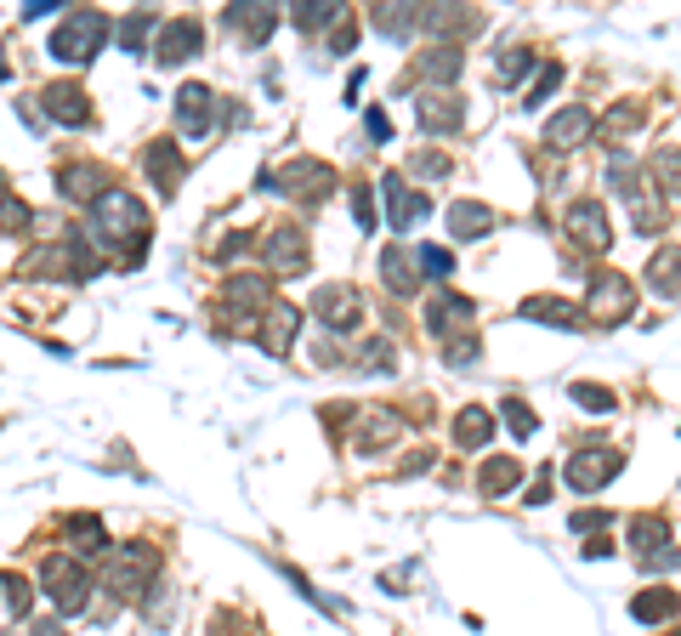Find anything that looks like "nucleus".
<instances>
[{
  "mask_svg": "<svg viewBox=\"0 0 681 636\" xmlns=\"http://www.w3.org/2000/svg\"><path fill=\"white\" fill-rule=\"evenodd\" d=\"M608 523H614V512H573L568 517L573 534H596V528H608Z\"/></svg>",
  "mask_w": 681,
  "mask_h": 636,
  "instance_id": "46",
  "label": "nucleus"
},
{
  "mask_svg": "<svg viewBox=\"0 0 681 636\" xmlns=\"http://www.w3.org/2000/svg\"><path fill=\"white\" fill-rule=\"evenodd\" d=\"M381 199H387V222H392V234L415 227L426 211H432V199H426L420 188H409L403 176H387V183H381Z\"/></svg>",
  "mask_w": 681,
  "mask_h": 636,
  "instance_id": "15",
  "label": "nucleus"
},
{
  "mask_svg": "<svg viewBox=\"0 0 681 636\" xmlns=\"http://www.w3.org/2000/svg\"><path fill=\"white\" fill-rule=\"evenodd\" d=\"M415 267H420V262H409L403 250H387V257H381V278L392 285V296H415V285H420Z\"/></svg>",
  "mask_w": 681,
  "mask_h": 636,
  "instance_id": "35",
  "label": "nucleus"
},
{
  "mask_svg": "<svg viewBox=\"0 0 681 636\" xmlns=\"http://www.w3.org/2000/svg\"><path fill=\"white\" fill-rule=\"evenodd\" d=\"M545 495H551V477H534V489H528V506H545Z\"/></svg>",
  "mask_w": 681,
  "mask_h": 636,
  "instance_id": "52",
  "label": "nucleus"
},
{
  "mask_svg": "<svg viewBox=\"0 0 681 636\" xmlns=\"http://www.w3.org/2000/svg\"><path fill=\"white\" fill-rule=\"evenodd\" d=\"M619 454L614 449H579V454H568V466H563V483L573 495H596L602 483H614L619 477Z\"/></svg>",
  "mask_w": 681,
  "mask_h": 636,
  "instance_id": "8",
  "label": "nucleus"
},
{
  "mask_svg": "<svg viewBox=\"0 0 681 636\" xmlns=\"http://www.w3.org/2000/svg\"><path fill=\"white\" fill-rule=\"evenodd\" d=\"M244 250H250V234H234V239L216 245V262H234V257H244Z\"/></svg>",
  "mask_w": 681,
  "mask_h": 636,
  "instance_id": "49",
  "label": "nucleus"
},
{
  "mask_svg": "<svg viewBox=\"0 0 681 636\" xmlns=\"http://www.w3.org/2000/svg\"><path fill=\"white\" fill-rule=\"evenodd\" d=\"M313 319L330 329V336H346V329L364 324V301H358V290H346V285H318L313 290Z\"/></svg>",
  "mask_w": 681,
  "mask_h": 636,
  "instance_id": "7",
  "label": "nucleus"
},
{
  "mask_svg": "<svg viewBox=\"0 0 681 636\" xmlns=\"http://www.w3.org/2000/svg\"><path fill=\"white\" fill-rule=\"evenodd\" d=\"M40 585H46V597H52L58 614H86V602H91V569L80 563V557H46V569H40Z\"/></svg>",
  "mask_w": 681,
  "mask_h": 636,
  "instance_id": "3",
  "label": "nucleus"
},
{
  "mask_svg": "<svg viewBox=\"0 0 681 636\" xmlns=\"http://www.w3.org/2000/svg\"><path fill=\"white\" fill-rule=\"evenodd\" d=\"M227 23H234L250 46H267V35L279 29V12L273 7H227Z\"/></svg>",
  "mask_w": 681,
  "mask_h": 636,
  "instance_id": "29",
  "label": "nucleus"
},
{
  "mask_svg": "<svg viewBox=\"0 0 681 636\" xmlns=\"http://www.w3.org/2000/svg\"><path fill=\"white\" fill-rule=\"evenodd\" d=\"M471 319H477V301L471 296L432 290V301H426V329H432L438 341H454V329H466Z\"/></svg>",
  "mask_w": 681,
  "mask_h": 636,
  "instance_id": "11",
  "label": "nucleus"
},
{
  "mask_svg": "<svg viewBox=\"0 0 681 636\" xmlns=\"http://www.w3.org/2000/svg\"><path fill=\"white\" fill-rule=\"evenodd\" d=\"M420 12L426 7H375V29H381L387 40H409L420 29Z\"/></svg>",
  "mask_w": 681,
  "mask_h": 636,
  "instance_id": "32",
  "label": "nucleus"
},
{
  "mask_svg": "<svg viewBox=\"0 0 681 636\" xmlns=\"http://www.w3.org/2000/svg\"><path fill=\"white\" fill-rule=\"evenodd\" d=\"M352 216H358L364 234H375V188H352Z\"/></svg>",
  "mask_w": 681,
  "mask_h": 636,
  "instance_id": "45",
  "label": "nucleus"
},
{
  "mask_svg": "<svg viewBox=\"0 0 681 636\" xmlns=\"http://www.w3.org/2000/svg\"><path fill=\"white\" fill-rule=\"evenodd\" d=\"M114 35V23H109V12H97V7H80V12H68L63 23H58V35H52V58L58 63H91L97 52H103V40Z\"/></svg>",
  "mask_w": 681,
  "mask_h": 636,
  "instance_id": "2",
  "label": "nucleus"
},
{
  "mask_svg": "<svg viewBox=\"0 0 681 636\" xmlns=\"http://www.w3.org/2000/svg\"><path fill=\"white\" fill-rule=\"evenodd\" d=\"M262 188H267V194H290V199H301V205H318V199H330V188H336V165L295 160V165H285L279 176L267 171Z\"/></svg>",
  "mask_w": 681,
  "mask_h": 636,
  "instance_id": "4",
  "label": "nucleus"
},
{
  "mask_svg": "<svg viewBox=\"0 0 681 636\" xmlns=\"http://www.w3.org/2000/svg\"><path fill=\"white\" fill-rule=\"evenodd\" d=\"M148 35H160V17H154V12H131L125 23H114V40H119V46H131V52H142V40H148Z\"/></svg>",
  "mask_w": 681,
  "mask_h": 636,
  "instance_id": "36",
  "label": "nucleus"
},
{
  "mask_svg": "<svg viewBox=\"0 0 681 636\" xmlns=\"http://www.w3.org/2000/svg\"><path fill=\"white\" fill-rule=\"evenodd\" d=\"M415 262H420V273H438V278L454 273V257H449L443 245H420V250H415Z\"/></svg>",
  "mask_w": 681,
  "mask_h": 636,
  "instance_id": "42",
  "label": "nucleus"
},
{
  "mask_svg": "<svg viewBox=\"0 0 681 636\" xmlns=\"http://www.w3.org/2000/svg\"><path fill=\"white\" fill-rule=\"evenodd\" d=\"M114 183H109V171L103 165H68L63 171V199H74V205H97Z\"/></svg>",
  "mask_w": 681,
  "mask_h": 636,
  "instance_id": "22",
  "label": "nucleus"
},
{
  "mask_svg": "<svg viewBox=\"0 0 681 636\" xmlns=\"http://www.w3.org/2000/svg\"><path fill=\"white\" fill-rule=\"evenodd\" d=\"M216 109H222V97H216L211 86H199V80L176 91V125H182V137L205 142V137L216 132Z\"/></svg>",
  "mask_w": 681,
  "mask_h": 636,
  "instance_id": "10",
  "label": "nucleus"
},
{
  "mask_svg": "<svg viewBox=\"0 0 681 636\" xmlns=\"http://www.w3.org/2000/svg\"><path fill=\"white\" fill-rule=\"evenodd\" d=\"M364 132H369L375 142H392V120H387V109H369V120H364Z\"/></svg>",
  "mask_w": 681,
  "mask_h": 636,
  "instance_id": "48",
  "label": "nucleus"
},
{
  "mask_svg": "<svg viewBox=\"0 0 681 636\" xmlns=\"http://www.w3.org/2000/svg\"><path fill=\"white\" fill-rule=\"evenodd\" d=\"M585 137H591V109H585V103H573V109H563V114H551V125H545V148H557V154L579 148Z\"/></svg>",
  "mask_w": 681,
  "mask_h": 636,
  "instance_id": "21",
  "label": "nucleus"
},
{
  "mask_svg": "<svg viewBox=\"0 0 681 636\" xmlns=\"http://www.w3.org/2000/svg\"><path fill=\"white\" fill-rule=\"evenodd\" d=\"M227 308H234V313H244L250 324H256V319L267 313V278H250V273L227 278Z\"/></svg>",
  "mask_w": 681,
  "mask_h": 636,
  "instance_id": "26",
  "label": "nucleus"
},
{
  "mask_svg": "<svg viewBox=\"0 0 681 636\" xmlns=\"http://www.w3.org/2000/svg\"><path fill=\"white\" fill-rule=\"evenodd\" d=\"M653 176H659V188L681 194V148H659L653 154Z\"/></svg>",
  "mask_w": 681,
  "mask_h": 636,
  "instance_id": "40",
  "label": "nucleus"
},
{
  "mask_svg": "<svg viewBox=\"0 0 681 636\" xmlns=\"http://www.w3.org/2000/svg\"><path fill=\"white\" fill-rule=\"evenodd\" d=\"M676 636H681V631H676Z\"/></svg>",
  "mask_w": 681,
  "mask_h": 636,
  "instance_id": "53",
  "label": "nucleus"
},
{
  "mask_svg": "<svg viewBox=\"0 0 681 636\" xmlns=\"http://www.w3.org/2000/svg\"><path fill=\"white\" fill-rule=\"evenodd\" d=\"M461 68H466L461 46H432V52H420V74H426V80H438V86L461 80Z\"/></svg>",
  "mask_w": 681,
  "mask_h": 636,
  "instance_id": "31",
  "label": "nucleus"
},
{
  "mask_svg": "<svg viewBox=\"0 0 681 636\" xmlns=\"http://www.w3.org/2000/svg\"><path fill=\"white\" fill-rule=\"evenodd\" d=\"M29 636H68V631H63V620H35Z\"/></svg>",
  "mask_w": 681,
  "mask_h": 636,
  "instance_id": "51",
  "label": "nucleus"
},
{
  "mask_svg": "<svg viewBox=\"0 0 681 636\" xmlns=\"http://www.w3.org/2000/svg\"><path fill=\"white\" fill-rule=\"evenodd\" d=\"M301 267H307V234H301L295 222L273 227V234H267V273H279V278H295Z\"/></svg>",
  "mask_w": 681,
  "mask_h": 636,
  "instance_id": "14",
  "label": "nucleus"
},
{
  "mask_svg": "<svg viewBox=\"0 0 681 636\" xmlns=\"http://www.w3.org/2000/svg\"><path fill=\"white\" fill-rule=\"evenodd\" d=\"M557 80H563V63H540V74H534V86L522 91V109H540L551 91H557Z\"/></svg>",
  "mask_w": 681,
  "mask_h": 636,
  "instance_id": "38",
  "label": "nucleus"
},
{
  "mask_svg": "<svg viewBox=\"0 0 681 636\" xmlns=\"http://www.w3.org/2000/svg\"><path fill=\"white\" fill-rule=\"evenodd\" d=\"M154 574H160V551H148V546H119V551H109V591H114V597H142Z\"/></svg>",
  "mask_w": 681,
  "mask_h": 636,
  "instance_id": "5",
  "label": "nucleus"
},
{
  "mask_svg": "<svg viewBox=\"0 0 681 636\" xmlns=\"http://www.w3.org/2000/svg\"><path fill=\"white\" fill-rule=\"evenodd\" d=\"M415 109H420V125L432 137H449V132H461V125H466V97H454V91H426Z\"/></svg>",
  "mask_w": 681,
  "mask_h": 636,
  "instance_id": "16",
  "label": "nucleus"
},
{
  "mask_svg": "<svg viewBox=\"0 0 681 636\" xmlns=\"http://www.w3.org/2000/svg\"><path fill=\"white\" fill-rule=\"evenodd\" d=\"M568 398L579 403V410H596V415H614V392L608 387H591V381H573V387H568Z\"/></svg>",
  "mask_w": 681,
  "mask_h": 636,
  "instance_id": "37",
  "label": "nucleus"
},
{
  "mask_svg": "<svg viewBox=\"0 0 681 636\" xmlns=\"http://www.w3.org/2000/svg\"><path fill=\"white\" fill-rule=\"evenodd\" d=\"M415 171H420V176H443V171H449V160L426 148V154H415Z\"/></svg>",
  "mask_w": 681,
  "mask_h": 636,
  "instance_id": "50",
  "label": "nucleus"
},
{
  "mask_svg": "<svg viewBox=\"0 0 681 636\" xmlns=\"http://www.w3.org/2000/svg\"><path fill=\"white\" fill-rule=\"evenodd\" d=\"M295 329H301V313L279 301V308H267V319H262V329H256V347L273 352V359H285V352L295 347Z\"/></svg>",
  "mask_w": 681,
  "mask_h": 636,
  "instance_id": "19",
  "label": "nucleus"
},
{
  "mask_svg": "<svg viewBox=\"0 0 681 636\" xmlns=\"http://www.w3.org/2000/svg\"><path fill=\"white\" fill-rule=\"evenodd\" d=\"M346 364L358 370V375H381V370H392V364H398V347H392L387 336H364L358 347L346 352Z\"/></svg>",
  "mask_w": 681,
  "mask_h": 636,
  "instance_id": "30",
  "label": "nucleus"
},
{
  "mask_svg": "<svg viewBox=\"0 0 681 636\" xmlns=\"http://www.w3.org/2000/svg\"><path fill=\"white\" fill-rule=\"evenodd\" d=\"M670 540V523L665 517H653V512H642L636 523H630V546H636L642 557H659V546Z\"/></svg>",
  "mask_w": 681,
  "mask_h": 636,
  "instance_id": "34",
  "label": "nucleus"
},
{
  "mask_svg": "<svg viewBox=\"0 0 681 636\" xmlns=\"http://www.w3.org/2000/svg\"><path fill=\"white\" fill-rule=\"evenodd\" d=\"M477 352H483V347H477V336H454V341H443V364H449V370H461V364L477 359Z\"/></svg>",
  "mask_w": 681,
  "mask_h": 636,
  "instance_id": "43",
  "label": "nucleus"
},
{
  "mask_svg": "<svg viewBox=\"0 0 681 636\" xmlns=\"http://www.w3.org/2000/svg\"><path fill=\"white\" fill-rule=\"evenodd\" d=\"M563 227H568V239H573V245H585V250H602V245L614 239V227H608V211H602V199H579V205H568Z\"/></svg>",
  "mask_w": 681,
  "mask_h": 636,
  "instance_id": "13",
  "label": "nucleus"
},
{
  "mask_svg": "<svg viewBox=\"0 0 681 636\" xmlns=\"http://www.w3.org/2000/svg\"><path fill=\"white\" fill-rule=\"evenodd\" d=\"M398 432H403V421H398V410H358V454H381L387 444H398Z\"/></svg>",
  "mask_w": 681,
  "mask_h": 636,
  "instance_id": "20",
  "label": "nucleus"
},
{
  "mask_svg": "<svg viewBox=\"0 0 681 636\" xmlns=\"http://www.w3.org/2000/svg\"><path fill=\"white\" fill-rule=\"evenodd\" d=\"M534 68V52H522V46H506V58H500V80H517V74H528Z\"/></svg>",
  "mask_w": 681,
  "mask_h": 636,
  "instance_id": "44",
  "label": "nucleus"
},
{
  "mask_svg": "<svg viewBox=\"0 0 681 636\" xmlns=\"http://www.w3.org/2000/svg\"><path fill=\"white\" fill-rule=\"evenodd\" d=\"M91 239L103 250H114L119 262H142V250H148V205L137 194H125V188H109L91 205Z\"/></svg>",
  "mask_w": 681,
  "mask_h": 636,
  "instance_id": "1",
  "label": "nucleus"
},
{
  "mask_svg": "<svg viewBox=\"0 0 681 636\" xmlns=\"http://www.w3.org/2000/svg\"><path fill=\"white\" fill-rule=\"evenodd\" d=\"M40 109L52 114L58 125H74V132H80V125H91V103H86V91H80V86H68V80L46 86V91H40Z\"/></svg>",
  "mask_w": 681,
  "mask_h": 636,
  "instance_id": "17",
  "label": "nucleus"
},
{
  "mask_svg": "<svg viewBox=\"0 0 681 636\" xmlns=\"http://www.w3.org/2000/svg\"><path fill=\"white\" fill-rule=\"evenodd\" d=\"M148 176H154V183H160V194L171 199L176 188H182V176H188V165H182V148H176V142H154V148H148Z\"/></svg>",
  "mask_w": 681,
  "mask_h": 636,
  "instance_id": "23",
  "label": "nucleus"
},
{
  "mask_svg": "<svg viewBox=\"0 0 681 636\" xmlns=\"http://www.w3.org/2000/svg\"><path fill=\"white\" fill-rule=\"evenodd\" d=\"M199 46H205V23L199 17H171V23H160V35H154L148 52L160 58V68H176V63H188Z\"/></svg>",
  "mask_w": 681,
  "mask_h": 636,
  "instance_id": "9",
  "label": "nucleus"
},
{
  "mask_svg": "<svg viewBox=\"0 0 681 636\" xmlns=\"http://www.w3.org/2000/svg\"><path fill=\"white\" fill-rule=\"evenodd\" d=\"M528 324H551V329H585V308H573L563 296H528L517 308Z\"/></svg>",
  "mask_w": 681,
  "mask_h": 636,
  "instance_id": "18",
  "label": "nucleus"
},
{
  "mask_svg": "<svg viewBox=\"0 0 681 636\" xmlns=\"http://www.w3.org/2000/svg\"><path fill=\"white\" fill-rule=\"evenodd\" d=\"M647 285H653V296H665V301L681 296V245H659V250H653Z\"/></svg>",
  "mask_w": 681,
  "mask_h": 636,
  "instance_id": "24",
  "label": "nucleus"
},
{
  "mask_svg": "<svg viewBox=\"0 0 681 636\" xmlns=\"http://www.w3.org/2000/svg\"><path fill=\"white\" fill-rule=\"evenodd\" d=\"M676 614H681V597L670 585H647V591H636V602H630V620H642V625H665Z\"/></svg>",
  "mask_w": 681,
  "mask_h": 636,
  "instance_id": "25",
  "label": "nucleus"
},
{
  "mask_svg": "<svg viewBox=\"0 0 681 636\" xmlns=\"http://www.w3.org/2000/svg\"><path fill=\"white\" fill-rule=\"evenodd\" d=\"M211 636H250V620H244V614H216V620H211Z\"/></svg>",
  "mask_w": 681,
  "mask_h": 636,
  "instance_id": "47",
  "label": "nucleus"
},
{
  "mask_svg": "<svg viewBox=\"0 0 681 636\" xmlns=\"http://www.w3.org/2000/svg\"><path fill=\"white\" fill-rule=\"evenodd\" d=\"M420 29L438 35V46H461V35L483 29V12H471V7H426L420 12Z\"/></svg>",
  "mask_w": 681,
  "mask_h": 636,
  "instance_id": "12",
  "label": "nucleus"
},
{
  "mask_svg": "<svg viewBox=\"0 0 681 636\" xmlns=\"http://www.w3.org/2000/svg\"><path fill=\"white\" fill-rule=\"evenodd\" d=\"M522 483V461H512V454H494V461H483V472H477V495L494 500Z\"/></svg>",
  "mask_w": 681,
  "mask_h": 636,
  "instance_id": "28",
  "label": "nucleus"
},
{
  "mask_svg": "<svg viewBox=\"0 0 681 636\" xmlns=\"http://www.w3.org/2000/svg\"><path fill=\"white\" fill-rule=\"evenodd\" d=\"M295 29H330V23L341 17V7H330V0H313V7H295Z\"/></svg>",
  "mask_w": 681,
  "mask_h": 636,
  "instance_id": "39",
  "label": "nucleus"
},
{
  "mask_svg": "<svg viewBox=\"0 0 681 636\" xmlns=\"http://www.w3.org/2000/svg\"><path fill=\"white\" fill-rule=\"evenodd\" d=\"M630 313H636V290H630V278L596 273V278H591V296H585V319H596V324H625Z\"/></svg>",
  "mask_w": 681,
  "mask_h": 636,
  "instance_id": "6",
  "label": "nucleus"
},
{
  "mask_svg": "<svg viewBox=\"0 0 681 636\" xmlns=\"http://www.w3.org/2000/svg\"><path fill=\"white\" fill-rule=\"evenodd\" d=\"M489 227H494V211H489V205H477V199H461V205H449V234L461 239V245L483 239Z\"/></svg>",
  "mask_w": 681,
  "mask_h": 636,
  "instance_id": "27",
  "label": "nucleus"
},
{
  "mask_svg": "<svg viewBox=\"0 0 681 636\" xmlns=\"http://www.w3.org/2000/svg\"><path fill=\"white\" fill-rule=\"evenodd\" d=\"M489 438H494V415L477 410V403H471V410H461V421H454V444L477 449V444H489Z\"/></svg>",
  "mask_w": 681,
  "mask_h": 636,
  "instance_id": "33",
  "label": "nucleus"
},
{
  "mask_svg": "<svg viewBox=\"0 0 681 636\" xmlns=\"http://www.w3.org/2000/svg\"><path fill=\"white\" fill-rule=\"evenodd\" d=\"M506 426L517 432V438H534V432H540L534 410H528V403H522V398H506Z\"/></svg>",
  "mask_w": 681,
  "mask_h": 636,
  "instance_id": "41",
  "label": "nucleus"
}]
</instances>
